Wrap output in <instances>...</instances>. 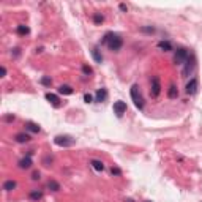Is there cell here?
Here are the masks:
<instances>
[{
	"mask_svg": "<svg viewBox=\"0 0 202 202\" xmlns=\"http://www.w3.org/2000/svg\"><path fill=\"white\" fill-rule=\"evenodd\" d=\"M101 43L106 44L111 50H120L122 46H123V40H122V36L117 35V33H112V32H108V33L104 35V38L101 40Z\"/></svg>",
	"mask_w": 202,
	"mask_h": 202,
	"instance_id": "6da1fadb",
	"label": "cell"
},
{
	"mask_svg": "<svg viewBox=\"0 0 202 202\" xmlns=\"http://www.w3.org/2000/svg\"><path fill=\"white\" fill-rule=\"evenodd\" d=\"M130 93H131V98H133V101H134V106L142 111V109H144V98H142V95H141L139 87H137V85H133L131 90H130Z\"/></svg>",
	"mask_w": 202,
	"mask_h": 202,
	"instance_id": "7a4b0ae2",
	"label": "cell"
},
{
	"mask_svg": "<svg viewBox=\"0 0 202 202\" xmlns=\"http://www.w3.org/2000/svg\"><path fill=\"white\" fill-rule=\"evenodd\" d=\"M188 59H190V54H188V50H186V49L180 47V49H177V50H175L174 62H175L177 65H182V63H185Z\"/></svg>",
	"mask_w": 202,
	"mask_h": 202,
	"instance_id": "3957f363",
	"label": "cell"
},
{
	"mask_svg": "<svg viewBox=\"0 0 202 202\" xmlns=\"http://www.w3.org/2000/svg\"><path fill=\"white\" fill-rule=\"evenodd\" d=\"M54 142L59 147H71V145H74V139L71 136H55Z\"/></svg>",
	"mask_w": 202,
	"mask_h": 202,
	"instance_id": "277c9868",
	"label": "cell"
},
{
	"mask_svg": "<svg viewBox=\"0 0 202 202\" xmlns=\"http://www.w3.org/2000/svg\"><path fill=\"white\" fill-rule=\"evenodd\" d=\"M161 93V84H160V78L155 76V78H152V89H150V95L153 98H158Z\"/></svg>",
	"mask_w": 202,
	"mask_h": 202,
	"instance_id": "5b68a950",
	"label": "cell"
},
{
	"mask_svg": "<svg viewBox=\"0 0 202 202\" xmlns=\"http://www.w3.org/2000/svg\"><path fill=\"white\" fill-rule=\"evenodd\" d=\"M197 87H199V82H197V79H196V78H193V79H190V82L186 84L185 90H186V93H188V95H194V93L197 92Z\"/></svg>",
	"mask_w": 202,
	"mask_h": 202,
	"instance_id": "8992f818",
	"label": "cell"
},
{
	"mask_svg": "<svg viewBox=\"0 0 202 202\" xmlns=\"http://www.w3.org/2000/svg\"><path fill=\"white\" fill-rule=\"evenodd\" d=\"M114 112L118 117H122L126 112V103H125V101H115V103H114Z\"/></svg>",
	"mask_w": 202,
	"mask_h": 202,
	"instance_id": "52a82bcc",
	"label": "cell"
},
{
	"mask_svg": "<svg viewBox=\"0 0 202 202\" xmlns=\"http://www.w3.org/2000/svg\"><path fill=\"white\" fill-rule=\"evenodd\" d=\"M46 99H47L52 106H55V108L60 106V98H59L57 95H54V93H46Z\"/></svg>",
	"mask_w": 202,
	"mask_h": 202,
	"instance_id": "ba28073f",
	"label": "cell"
},
{
	"mask_svg": "<svg viewBox=\"0 0 202 202\" xmlns=\"http://www.w3.org/2000/svg\"><path fill=\"white\" fill-rule=\"evenodd\" d=\"M106 98H108V90L106 89H98L96 90V101H98V103L106 101Z\"/></svg>",
	"mask_w": 202,
	"mask_h": 202,
	"instance_id": "9c48e42d",
	"label": "cell"
},
{
	"mask_svg": "<svg viewBox=\"0 0 202 202\" xmlns=\"http://www.w3.org/2000/svg\"><path fill=\"white\" fill-rule=\"evenodd\" d=\"M90 164H92V167H93L95 171H98V172H103V171H104V164H103V161H99V160H92Z\"/></svg>",
	"mask_w": 202,
	"mask_h": 202,
	"instance_id": "30bf717a",
	"label": "cell"
},
{
	"mask_svg": "<svg viewBox=\"0 0 202 202\" xmlns=\"http://www.w3.org/2000/svg\"><path fill=\"white\" fill-rule=\"evenodd\" d=\"M30 166H32V158L30 156H25V158H22L19 161V167L21 169H29Z\"/></svg>",
	"mask_w": 202,
	"mask_h": 202,
	"instance_id": "8fae6325",
	"label": "cell"
},
{
	"mask_svg": "<svg viewBox=\"0 0 202 202\" xmlns=\"http://www.w3.org/2000/svg\"><path fill=\"white\" fill-rule=\"evenodd\" d=\"M16 142H19V144H24V142H29L30 141V136L29 134H25V133H19V134H16Z\"/></svg>",
	"mask_w": 202,
	"mask_h": 202,
	"instance_id": "7c38bea8",
	"label": "cell"
},
{
	"mask_svg": "<svg viewBox=\"0 0 202 202\" xmlns=\"http://www.w3.org/2000/svg\"><path fill=\"white\" fill-rule=\"evenodd\" d=\"M92 55H93V59H95L96 63H101V62H103V55H101V52H99L98 47H93V49H92Z\"/></svg>",
	"mask_w": 202,
	"mask_h": 202,
	"instance_id": "4fadbf2b",
	"label": "cell"
},
{
	"mask_svg": "<svg viewBox=\"0 0 202 202\" xmlns=\"http://www.w3.org/2000/svg\"><path fill=\"white\" fill-rule=\"evenodd\" d=\"M25 130H29L32 133H40V126L36 123H33V122H27L25 123Z\"/></svg>",
	"mask_w": 202,
	"mask_h": 202,
	"instance_id": "5bb4252c",
	"label": "cell"
},
{
	"mask_svg": "<svg viewBox=\"0 0 202 202\" xmlns=\"http://www.w3.org/2000/svg\"><path fill=\"white\" fill-rule=\"evenodd\" d=\"M158 47L161 49V50H172V43L171 41H160L158 43Z\"/></svg>",
	"mask_w": 202,
	"mask_h": 202,
	"instance_id": "9a60e30c",
	"label": "cell"
},
{
	"mask_svg": "<svg viewBox=\"0 0 202 202\" xmlns=\"http://www.w3.org/2000/svg\"><path fill=\"white\" fill-rule=\"evenodd\" d=\"M59 93L60 95H71L73 93V89L70 85H60L59 87Z\"/></svg>",
	"mask_w": 202,
	"mask_h": 202,
	"instance_id": "2e32d148",
	"label": "cell"
},
{
	"mask_svg": "<svg viewBox=\"0 0 202 202\" xmlns=\"http://www.w3.org/2000/svg\"><path fill=\"white\" fill-rule=\"evenodd\" d=\"M16 188V182L14 180H7L5 183H3V190L5 191H13Z\"/></svg>",
	"mask_w": 202,
	"mask_h": 202,
	"instance_id": "e0dca14e",
	"label": "cell"
},
{
	"mask_svg": "<svg viewBox=\"0 0 202 202\" xmlns=\"http://www.w3.org/2000/svg\"><path fill=\"white\" fill-rule=\"evenodd\" d=\"M16 32H17L19 35H29V33H30V29L27 27V25H17Z\"/></svg>",
	"mask_w": 202,
	"mask_h": 202,
	"instance_id": "ac0fdd59",
	"label": "cell"
},
{
	"mask_svg": "<svg viewBox=\"0 0 202 202\" xmlns=\"http://www.w3.org/2000/svg\"><path fill=\"white\" fill-rule=\"evenodd\" d=\"M167 96H169V98H177V96H179V90L175 89V85H171V87H169Z\"/></svg>",
	"mask_w": 202,
	"mask_h": 202,
	"instance_id": "d6986e66",
	"label": "cell"
},
{
	"mask_svg": "<svg viewBox=\"0 0 202 202\" xmlns=\"http://www.w3.org/2000/svg\"><path fill=\"white\" fill-rule=\"evenodd\" d=\"M47 186H49V190H52V191H59L60 190V183H57L55 180H49Z\"/></svg>",
	"mask_w": 202,
	"mask_h": 202,
	"instance_id": "ffe728a7",
	"label": "cell"
},
{
	"mask_svg": "<svg viewBox=\"0 0 202 202\" xmlns=\"http://www.w3.org/2000/svg\"><path fill=\"white\" fill-rule=\"evenodd\" d=\"M41 197H43V193H41V191H32V193H30V199H32V200H40Z\"/></svg>",
	"mask_w": 202,
	"mask_h": 202,
	"instance_id": "44dd1931",
	"label": "cell"
},
{
	"mask_svg": "<svg viewBox=\"0 0 202 202\" xmlns=\"http://www.w3.org/2000/svg\"><path fill=\"white\" fill-rule=\"evenodd\" d=\"M103 21H104V16H103V14H98V13L93 14V22H95V24L99 25V24H103Z\"/></svg>",
	"mask_w": 202,
	"mask_h": 202,
	"instance_id": "7402d4cb",
	"label": "cell"
},
{
	"mask_svg": "<svg viewBox=\"0 0 202 202\" xmlns=\"http://www.w3.org/2000/svg\"><path fill=\"white\" fill-rule=\"evenodd\" d=\"M141 32H144V33H153L155 29L153 27H141Z\"/></svg>",
	"mask_w": 202,
	"mask_h": 202,
	"instance_id": "603a6c76",
	"label": "cell"
},
{
	"mask_svg": "<svg viewBox=\"0 0 202 202\" xmlns=\"http://www.w3.org/2000/svg\"><path fill=\"white\" fill-rule=\"evenodd\" d=\"M50 82H52V81H50V78H47V76L41 78V84H43V85H50Z\"/></svg>",
	"mask_w": 202,
	"mask_h": 202,
	"instance_id": "cb8c5ba5",
	"label": "cell"
},
{
	"mask_svg": "<svg viewBox=\"0 0 202 202\" xmlns=\"http://www.w3.org/2000/svg\"><path fill=\"white\" fill-rule=\"evenodd\" d=\"M84 101H85V103H92V101H93V96H92L90 93H85V95H84Z\"/></svg>",
	"mask_w": 202,
	"mask_h": 202,
	"instance_id": "d4e9b609",
	"label": "cell"
},
{
	"mask_svg": "<svg viewBox=\"0 0 202 202\" xmlns=\"http://www.w3.org/2000/svg\"><path fill=\"white\" fill-rule=\"evenodd\" d=\"M82 71H84L85 74H92V73H93V71H92V68H90L89 65H84V66H82Z\"/></svg>",
	"mask_w": 202,
	"mask_h": 202,
	"instance_id": "484cf974",
	"label": "cell"
},
{
	"mask_svg": "<svg viewBox=\"0 0 202 202\" xmlns=\"http://www.w3.org/2000/svg\"><path fill=\"white\" fill-rule=\"evenodd\" d=\"M111 172H112V175H122V171H120L118 167H112Z\"/></svg>",
	"mask_w": 202,
	"mask_h": 202,
	"instance_id": "4316f807",
	"label": "cell"
},
{
	"mask_svg": "<svg viewBox=\"0 0 202 202\" xmlns=\"http://www.w3.org/2000/svg\"><path fill=\"white\" fill-rule=\"evenodd\" d=\"M32 179H33V180H40V172H33Z\"/></svg>",
	"mask_w": 202,
	"mask_h": 202,
	"instance_id": "83f0119b",
	"label": "cell"
},
{
	"mask_svg": "<svg viewBox=\"0 0 202 202\" xmlns=\"http://www.w3.org/2000/svg\"><path fill=\"white\" fill-rule=\"evenodd\" d=\"M120 10H122V11H128V7L122 3V5H120Z\"/></svg>",
	"mask_w": 202,
	"mask_h": 202,
	"instance_id": "f1b7e54d",
	"label": "cell"
},
{
	"mask_svg": "<svg viewBox=\"0 0 202 202\" xmlns=\"http://www.w3.org/2000/svg\"><path fill=\"white\" fill-rule=\"evenodd\" d=\"M5 120H7V122H11V120H14V117H13V115H7Z\"/></svg>",
	"mask_w": 202,
	"mask_h": 202,
	"instance_id": "f546056e",
	"label": "cell"
},
{
	"mask_svg": "<svg viewBox=\"0 0 202 202\" xmlns=\"http://www.w3.org/2000/svg\"><path fill=\"white\" fill-rule=\"evenodd\" d=\"M2 74H3V76L7 74V68H5V66H2Z\"/></svg>",
	"mask_w": 202,
	"mask_h": 202,
	"instance_id": "4dcf8cb0",
	"label": "cell"
},
{
	"mask_svg": "<svg viewBox=\"0 0 202 202\" xmlns=\"http://www.w3.org/2000/svg\"><path fill=\"white\" fill-rule=\"evenodd\" d=\"M145 202H152V200H145Z\"/></svg>",
	"mask_w": 202,
	"mask_h": 202,
	"instance_id": "1f68e13d",
	"label": "cell"
}]
</instances>
